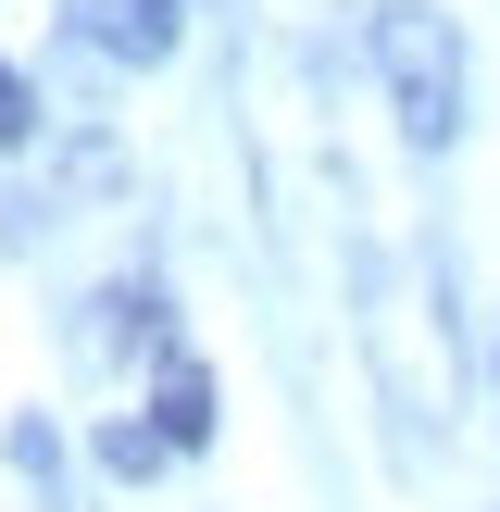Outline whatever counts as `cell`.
<instances>
[{
	"label": "cell",
	"instance_id": "cell-3",
	"mask_svg": "<svg viewBox=\"0 0 500 512\" xmlns=\"http://www.w3.org/2000/svg\"><path fill=\"white\" fill-rule=\"evenodd\" d=\"M100 50H125V63H163L175 50V0H88Z\"/></svg>",
	"mask_w": 500,
	"mask_h": 512
},
{
	"label": "cell",
	"instance_id": "cell-6",
	"mask_svg": "<svg viewBox=\"0 0 500 512\" xmlns=\"http://www.w3.org/2000/svg\"><path fill=\"white\" fill-rule=\"evenodd\" d=\"M25 138H38V100H25V75L0 63V150H25Z\"/></svg>",
	"mask_w": 500,
	"mask_h": 512
},
{
	"label": "cell",
	"instance_id": "cell-4",
	"mask_svg": "<svg viewBox=\"0 0 500 512\" xmlns=\"http://www.w3.org/2000/svg\"><path fill=\"white\" fill-rule=\"evenodd\" d=\"M150 425H163L175 450H200V438H213V375H200V363H163V388H150Z\"/></svg>",
	"mask_w": 500,
	"mask_h": 512
},
{
	"label": "cell",
	"instance_id": "cell-2",
	"mask_svg": "<svg viewBox=\"0 0 500 512\" xmlns=\"http://www.w3.org/2000/svg\"><path fill=\"white\" fill-rule=\"evenodd\" d=\"M363 338H375V375H388V400H400V413H450V338H438V313H425V288H413V275H375Z\"/></svg>",
	"mask_w": 500,
	"mask_h": 512
},
{
	"label": "cell",
	"instance_id": "cell-1",
	"mask_svg": "<svg viewBox=\"0 0 500 512\" xmlns=\"http://www.w3.org/2000/svg\"><path fill=\"white\" fill-rule=\"evenodd\" d=\"M375 75H388L400 125H413L425 150L463 125V38H450V13H425V0H388V13H375Z\"/></svg>",
	"mask_w": 500,
	"mask_h": 512
},
{
	"label": "cell",
	"instance_id": "cell-5",
	"mask_svg": "<svg viewBox=\"0 0 500 512\" xmlns=\"http://www.w3.org/2000/svg\"><path fill=\"white\" fill-rule=\"evenodd\" d=\"M163 425H100V463H113V475H150V463H163Z\"/></svg>",
	"mask_w": 500,
	"mask_h": 512
}]
</instances>
